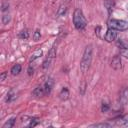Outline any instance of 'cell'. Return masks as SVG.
Masks as SVG:
<instances>
[{
  "instance_id": "obj_16",
  "label": "cell",
  "mask_w": 128,
  "mask_h": 128,
  "mask_svg": "<svg viewBox=\"0 0 128 128\" xmlns=\"http://www.w3.org/2000/svg\"><path fill=\"white\" fill-rule=\"evenodd\" d=\"M66 12H67V7H66L65 5H61V6L58 8V10H57L56 15H57L58 17H62V16H64V15L66 14Z\"/></svg>"
},
{
  "instance_id": "obj_21",
  "label": "cell",
  "mask_w": 128,
  "mask_h": 128,
  "mask_svg": "<svg viewBox=\"0 0 128 128\" xmlns=\"http://www.w3.org/2000/svg\"><path fill=\"white\" fill-rule=\"evenodd\" d=\"M19 38H21V39H28L29 38V32L26 29L25 30H22L19 33Z\"/></svg>"
},
{
  "instance_id": "obj_7",
  "label": "cell",
  "mask_w": 128,
  "mask_h": 128,
  "mask_svg": "<svg viewBox=\"0 0 128 128\" xmlns=\"http://www.w3.org/2000/svg\"><path fill=\"white\" fill-rule=\"evenodd\" d=\"M53 84H54V81H53L52 78H48L46 80V82L43 85L44 90H45V94H50L51 93V90L53 88Z\"/></svg>"
},
{
  "instance_id": "obj_11",
  "label": "cell",
  "mask_w": 128,
  "mask_h": 128,
  "mask_svg": "<svg viewBox=\"0 0 128 128\" xmlns=\"http://www.w3.org/2000/svg\"><path fill=\"white\" fill-rule=\"evenodd\" d=\"M42 55H43V50H42V49H37V50H35V51L33 52V54L31 55V57H30V61L33 62V61H35L36 59L40 58Z\"/></svg>"
},
{
  "instance_id": "obj_15",
  "label": "cell",
  "mask_w": 128,
  "mask_h": 128,
  "mask_svg": "<svg viewBox=\"0 0 128 128\" xmlns=\"http://www.w3.org/2000/svg\"><path fill=\"white\" fill-rule=\"evenodd\" d=\"M127 124H128V115L120 117L116 120V125H118V126H124V125H127Z\"/></svg>"
},
{
  "instance_id": "obj_24",
  "label": "cell",
  "mask_w": 128,
  "mask_h": 128,
  "mask_svg": "<svg viewBox=\"0 0 128 128\" xmlns=\"http://www.w3.org/2000/svg\"><path fill=\"white\" fill-rule=\"evenodd\" d=\"M112 126V124H110V123H96V124H93V125H91V127H111Z\"/></svg>"
},
{
  "instance_id": "obj_18",
  "label": "cell",
  "mask_w": 128,
  "mask_h": 128,
  "mask_svg": "<svg viewBox=\"0 0 128 128\" xmlns=\"http://www.w3.org/2000/svg\"><path fill=\"white\" fill-rule=\"evenodd\" d=\"M10 20H11V16H10V14L7 12V13H3V15H2V23L4 24V25H7L9 22H10Z\"/></svg>"
},
{
  "instance_id": "obj_28",
  "label": "cell",
  "mask_w": 128,
  "mask_h": 128,
  "mask_svg": "<svg viewBox=\"0 0 128 128\" xmlns=\"http://www.w3.org/2000/svg\"><path fill=\"white\" fill-rule=\"evenodd\" d=\"M27 71H28V75H30V76L34 73V68L32 67V65H31V64L28 66V70H27Z\"/></svg>"
},
{
  "instance_id": "obj_14",
  "label": "cell",
  "mask_w": 128,
  "mask_h": 128,
  "mask_svg": "<svg viewBox=\"0 0 128 128\" xmlns=\"http://www.w3.org/2000/svg\"><path fill=\"white\" fill-rule=\"evenodd\" d=\"M104 6L106 7L107 11L111 13L114 8V0H104Z\"/></svg>"
},
{
  "instance_id": "obj_29",
  "label": "cell",
  "mask_w": 128,
  "mask_h": 128,
  "mask_svg": "<svg viewBox=\"0 0 128 128\" xmlns=\"http://www.w3.org/2000/svg\"><path fill=\"white\" fill-rule=\"evenodd\" d=\"M100 30H101V27H100V26H97V27L95 28V34H96L97 36H100Z\"/></svg>"
},
{
  "instance_id": "obj_3",
  "label": "cell",
  "mask_w": 128,
  "mask_h": 128,
  "mask_svg": "<svg viewBox=\"0 0 128 128\" xmlns=\"http://www.w3.org/2000/svg\"><path fill=\"white\" fill-rule=\"evenodd\" d=\"M109 28L115 29L117 31H124L128 29V22L124 20H118V19H110L108 21Z\"/></svg>"
},
{
  "instance_id": "obj_23",
  "label": "cell",
  "mask_w": 128,
  "mask_h": 128,
  "mask_svg": "<svg viewBox=\"0 0 128 128\" xmlns=\"http://www.w3.org/2000/svg\"><path fill=\"white\" fill-rule=\"evenodd\" d=\"M109 109H110V105H109V103L103 101V102H102V106H101V111H102V112H107Z\"/></svg>"
},
{
  "instance_id": "obj_4",
  "label": "cell",
  "mask_w": 128,
  "mask_h": 128,
  "mask_svg": "<svg viewBox=\"0 0 128 128\" xmlns=\"http://www.w3.org/2000/svg\"><path fill=\"white\" fill-rule=\"evenodd\" d=\"M118 34H117V30L115 29H112V28H109L104 36V39L107 41V42H113L116 40Z\"/></svg>"
},
{
  "instance_id": "obj_5",
  "label": "cell",
  "mask_w": 128,
  "mask_h": 128,
  "mask_svg": "<svg viewBox=\"0 0 128 128\" xmlns=\"http://www.w3.org/2000/svg\"><path fill=\"white\" fill-rule=\"evenodd\" d=\"M38 119L35 117H23V125L27 127H35L38 124Z\"/></svg>"
},
{
  "instance_id": "obj_20",
  "label": "cell",
  "mask_w": 128,
  "mask_h": 128,
  "mask_svg": "<svg viewBox=\"0 0 128 128\" xmlns=\"http://www.w3.org/2000/svg\"><path fill=\"white\" fill-rule=\"evenodd\" d=\"M86 86H87L86 82H85V81H82V82H81V84H80V86H79V92H80V94H81V95H84V94H85Z\"/></svg>"
},
{
  "instance_id": "obj_19",
  "label": "cell",
  "mask_w": 128,
  "mask_h": 128,
  "mask_svg": "<svg viewBox=\"0 0 128 128\" xmlns=\"http://www.w3.org/2000/svg\"><path fill=\"white\" fill-rule=\"evenodd\" d=\"M56 57V47L55 46H53L50 50H49V52H48V55H47V58H49V59H54Z\"/></svg>"
},
{
  "instance_id": "obj_9",
  "label": "cell",
  "mask_w": 128,
  "mask_h": 128,
  "mask_svg": "<svg viewBox=\"0 0 128 128\" xmlns=\"http://www.w3.org/2000/svg\"><path fill=\"white\" fill-rule=\"evenodd\" d=\"M32 95L35 97H42L45 95V90L43 86H37L36 88H34V90L32 91Z\"/></svg>"
},
{
  "instance_id": "obj_25",
  "label": "cell",
  "mask_w": 128,
  "mask_h": 128,
  "mask_svg": "<svg viewBox=\"0 0 128 128\" xmlns=\"http://www.w3.org/2000/svg\"><path fill=\"white\" fill-rule=\"evenodd\" d=\"M120 54L122 56H124L125 58H128V47L120 48Z\"/></svg>"
},
{
  "instance_id": "obj_6",
  "label": "cell",
  "mask_w": 128,
  "mask_h": 128,
  "mask_svg": "<svg viewBox=\"0 0 128 128\" xmlns=\"http://www.w3.org/2000/svg\"><path fill=\"white\" fill-rule=\"evenodd\" d=\"M111 67L114 70H120L122 68V61H121L120 56L116 55V56H114L112 58V60H111Z\"/></svg>"
},
{
  "instance_id": "obj_13",
  "label": "cell",
  "mask_w": 128,
  "mask_h": 128,
  "mask_svg": "<svg viewBox=\"0 0 128 128\" xmlns=\"http://www.w3.org/2000/svg\"><path fill=\"white\" fill-rule=\"evenodd\" d=\"M15 121H16V117H11L10 119H8L2 126V128H12L15 124Z\"/></svg>"
},
{
  "instance_id": "obj_17",
  "label": "cell",
  "mask_w": 128,
  "mask_h": 128,
  "mask_svg": "<svg viewBox=\"0 0 128 128\" xmlns=\"http://www.w3.org/2000/svg\"><path fill=\"white\" fill-rule=\"evenodd\" d=\"M9 8H10V4L8 1L4 0L2 2V5H1V11L2 13H6V12H9Z\"/></svg>"
},
{
  "instance_id": "obj_30",
  "label": "cell",
  "mask_w": 128,
  "mask_h": 128,
  "mask_svg": "<svg viewBox=\"0 0 128 128\" xmlns=\"http://www.w3.org/2000/svg\"><path fill=\"white\" fill-rule=\"evenodd\" d=\"M66 1H70V0H66Z\"/></svg>"
},
{
  "instance_id": "obj_10",
  "label": "cell",
  "mask_w": 128,
  "mask_h": 128,
  "mask_svg": "<svg viewBox=\"0 0 128 128\" xmlns=\"http://www.w3.org/2000/svg\"><path fill=\"white\" fill-rule=\"evenodd\" d=\"M59 98L62 100V101H66L69 99V90L67 87H63L59 93Z\"/></svg>"
},
{
  "instance_id": "obj_22",
  "label": "cell",
  "mask_w": 128,
  "mask_h": 128,
  "mask_svg": "<svg viewBox=\"0 0 128 128\" xmlns=\"http://www.w3.org/2000/svg\"><path fill=\"white\" fill-rule=\"evenodd\" d=\"M40 38H41L40 30L37 29V30H35V32L33 33V40H34V41H38V40H40Z\"/></svg>"
},
{
  "instance_id": "obj_27",
  "label": "cell",
  "mask_w": 128,
  "mask_h": 128,
  "mask_svg": "<svg viewBox=\"0 0 128 128\" xmlns=\"http://www.w3.org/2000/svg\"><path fill=\"white\" fill-rule=\"evenodd\" d=\"M7 76H8V73H7V72H2L1 75H0V80H1L2 82H4V81L6 80V78H7Z\"/></svg>"
},
{
  "instance_id": "obj_2",
  "label": "cell",
  "mask_w": 128,
  "mask_h": 128,
  "mask_svg": "<svg viewBox=\"0 0 128 128\" xmlns=\"http://www.w3.org/2000/svg\"><path fill=\"white\" fill-rule=\"evenodd\" d=\"M73 24L77 30H83L87 25V20L81 9L77 8L73 13Z\"/></svg>"
},
{
  "instance_id": "obj_8",
  "label": "cell",
  "mask_w": 128,
  "mask_h": 128,
  "mask_svg": "<svg viewBox=\"0 0 128 128\" xmlns=\"http://www.w3.org/2000/svg\"><path fill=\"white\" fill-rule=\"evenodd\" d=\"M17 98V92L14 90V89H10L6 95V98H5V101L7 103H10V102H13L15 99Z\"/></svg>"
},
{
  "instance_id": "obj_12",
  "label": "cell",
  "mask_w": 128,
  "mask_h": 128,
  "mask_svg": "<svg viewBox=\"0 0 128 128\" xmlns=\"http://www.w3.org/2000/svg\"><path fill=\"white\" fill-rule=\"evenodd\" d=\"M21 70H22V67H21V65L20 64H18V63H16L15 65H13L12 67H11V74L13 75V76H16V75H18L20 72H21Z\"/></svg>"
},
{
  "instance_id": "obj_1",
  "label": "cell",
  "mask_w": 128,
  "mask_h": 128,
  "mask_svg": "<svg viewBox=\"0 0 128 128\" xmlns=\"http://www.w3.org/2000/svg\"><path fill=\"white\" fill-rule=\"evenodd\" d=\"M92 52H93L92 45H87L84 49V52L80 61V70L83 73L88 71V69L90 68V65L92 62Z\"/></svg>"
},
{
  "instance_id": "obj_26",
  "label": "cell",
  "mask_w": 128,
  "mask_h": 128,
  "mask_svg": "<svg viewBox=\"0 0 128 128\" xmlns=\"http://www.w3.org/2000/svg\"><path fill=\"white\" fill-rule=\"evenodd\" d=\"M50 63H51V59H49V58H47L44 62H43V65H42V67L44 68V69H47L49 66H50Z\"/></svg>"
}]
</instances>
